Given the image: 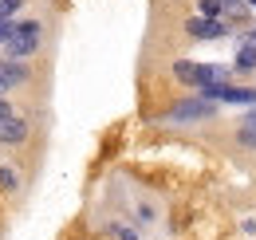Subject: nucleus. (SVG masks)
<instances>
[{
  "label": "nucleus",
  "mask_w": 256,
  "mask_h": 240,
  "mask_svg": "<svg viewBox=\"0 0 256 240\" xmlns=\"http://www.w3.org/2000/svg\"><path fill=\"white\" fill-rule=\"evenodd\" d=\"M217 114V102H205V98H186L178 106H170L166 122H197V118H213Z\"/></svg>",
  "instance_id": "obj_3"
},
{
  "label": "nucleus",
  "mask_w": 256,
  "mask_h": 240,
  "mask_svg": "<svg viewBox=\"0 0 256 240\" xmlns=\"http://www.w3.org/2000/svg\"><path fill=\"white\" fill-rule=\"evenodd\" d=\"M174 75L182 79V83H190V87H221L228 83V67L221 63H190V60H178L174 63Z\"/></svg>",
  "instance_id": "obj_1"
},
{
  "label": "nucleus",
  "mask_w": 256,
  "mask_h": 240,
  "mask_svg": "<svg viewBox=\"0 0 256 240\" xmlns=\"http://www.w3.org/2000/svg\"><path fill=\"white\" fill-rule=\"evenodd\" d=\"M224 4H236V0H224Z\"/></svg>",
  "instance_id": "obj_16"
},
{
  "label": "nucleus",
  "mask_w": 256,
  "mask_h": 240,
  "mask_svg": "<svg viewBox=\"0 0 256 240\" xmlns=\"http://www.w3.org/2000/svg\"><path fill=\"white\" fill-rule=\"evenodd\" d=\"M197 12H201V20H221L224 16V0H201Z\"/></svg>",
  "instance_id": "obj_7"
},
{
  "label": "nucleus",
  "mask_w": 256,
  "mask_h": 240,
  "mask_svg": "<svg viewBox=\"0 0 256 240\" xmlns=\"http://www.w3.org/2000/svg\"><path fill=\"white\" fill-rule=\"evenodd\" d=\"M16 28V20H0V44H8V36Z\"/></svg>",
  "instance_id": "obj_12"
},
{
  "label": "nucleus",
  "mask_w": 256,
  "mask_h": 240,
  "mask_svg": "<svg viewBox=\"0 0 256 240\" xmlns=\"http://www.w3.org/2000/svg\"><path fill=\"white\" fill-rule=\"evenodd\" d=\"M0 4H4V0H0Z\"/></svg>",
  "instance_id": "obj_17"
},
{
  "label": "nucleus",
  "mask_w": 256,
  "mask_h": 240,
  "mask_svg": "<svg viewBox=\"0 0 256 240\" xmlns=\"http://www.w3.org/2000/svg\"><path fill=\"white\" fill-rule=\"evenodd\" d=\"M4 118H12V106H8L4 98H0V122H4Z\"/></svg>",
  "instance_id": "obj_13"
},
{
  "label": "nucleus",
  "mask_w": 256,
  "mask_h": 240,
  "mask_svg": "<svg viewBox=\"0 0 256 240\" xmlns=\"http://www.w3.org/2000/svg\"><path fill=\"white\" fill-rule=\"evenodd\" d=\"M236 142H240V146H252V150H256V122H244V126H240Z\"/></svg>",
  "instance_id": "obj_10"
},
{
  "label": "nucleus",
  "mask_w": 256,
  "mask_h": 240,
  "mask_svg": "<svg viewBox=\"0 0 256 240\" xmlns=\"http://www.w3.org/2000/svg\"><path fill=\"white\" fill-rule=\"evenodd\" d=\"M186 32H190L193 40H224V36H228V24H224V20H201V16H193L190 24H186Z\"/></svg>",
  "instance_id": "obj_5"
},
{
  "label": "nucleus",
  "mask_w": 256,
  "mask_h": 240,
  "mask_svg": "<svg viewBox=\"0 0 256 240\" xmlns=\"http://www.w3.org/2000/svg\"><path fill=\"white\" fill-rule=\"evenodd\" d=\"M24 138H28V122H24V118L12 114V118L0 122V142H4V146H20Z\"/></svg>",
  "instance_id": "obj_6"
},
{
  "label": "nucleus",
  "mask_w": 256,
  "mask_h": 240,
  "mask_svg": "<svg viewBox=\"0 0 256 240\" xmlns=\"http://www.w3.org/2000/svg\"><path fill=\"white\" fill-rule=\"evenodd\" d=\"M248 8H256V0H248Z\"/></svg>",
  "instance_id": "obj_15"
},
{
  "label": "nucleus",
  "mask_w": 256,
  "mask_h": 240,
  "mask_svg": "<svg viewBox=\"0 0 256 240\" xmlns=\"http://www.w3.org/2000/svg\"><path fill=\"white\" fill-rule=\"evenodd\" d=\"M0 189H4V193H12V189H20V174H16L12 166H0Z\"/></svg>",
  "instance_id": "obj_9"
},
{
  "label": "nucleus",
  "mask_w": 256,
  "mask_h": 240,
  "mask_svg": "<svg viewBox=\"0 0 256 240\" xmlns=\"http://www.w3.org/2000/svg\"><path fill=\"white\" fill-rule=\"evenodd\" d=\"M28 75H32V67L24 60H0V90H12L20 83H28Z\"/></svg>",
  "instance_id": "obj_4"
},
{
  "label": "nucleus",
  "mask_w": 256,
  "mask_h": 240,
  "mask_svg": "<svg viewBox=\"0 0 256 240\" xmlns=\"http://www.w3.org/2000/svg\"><path fill=\"white\" fill-rule=\"evenodd\" d=\"M236 71H256V48L252 44H244V48L236 52Z\"/></svg>",
  "instance_id": "obj_8"
},
{
  "label": "nucleus",
  "mask_w": 256,
  "mask_h": 240,
  "mask_svg": "<svg viewBox=\"0 0 256 240\" xmlns=\"http://www.w3.org/2000/svg\"><path fill=\"white\" fill-rule=\"evenodd\" d=\"M40 36H44V24L40 20H20L12 36H8V44H4V52H8V60H28L40 52Z\"/></svg>",
  "instance_id": "obj_2"
},
{
  "label": "nucleus",
  "mask_w": 256,
  "mask_h": 240,
  "mask_svg": "<svg viewBox=\"0 0 256 240\" xmlns=\"http://www.w3.org/2000/svg\"><path fill=\"white\" fill-rule=\"evenodd\" d=\"M110 232H114L118 240H142L138 232H134V228H126V224H110Z\"/></svg>",
  "instance_id": "obj_11"
},
{
  "label": "nucleus",
  "mask_w": 256,
  "mask_h": 240,
  "mask_svg": "<svg viewBox=\"0 0 256 240\" xmlns=\"http://www.w3.org/2000/svg\"><path fill=\"white\" fill-rule=\"evenodd\" d=\"M248 44H252V48H256V28H252V36H248Z\"/></svg>",
  "instance_id": "obj_14"
}]
</instances>
